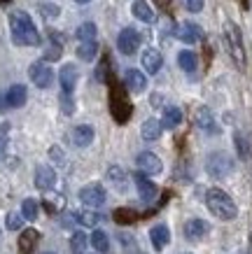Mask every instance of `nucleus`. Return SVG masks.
Returning <instances> with one entry per match:
<instances>
[{
	"mask_svg": "<svg viewBox=\"0 0 252 254\" xmlns=\"http://www.w3.org/2000/svg\"><path fill=\"white\" fill-rule=\"evenodd\" d=\"M9 31H12V40L14 45L21 47H38L40 45V33L35 28L33 19L21 9L9 12Z\"/></svg>",
	"mask_w": 252,
	"mask_h": 254,
	"instance_id": "nucleus-1",
	"label": "nucleus"
},
{
	"mask_svg": "<svg viewBox=\"0 0 252 254\" xmlns=\"http://www.w3.org/2000/svg\"><path fill=\"white\" fill-rule=\"evenodd\" d=\"M222 35H224V47L229 52L231 61L236 63L238 70H245V63H248V56H245V47H243V35H241V28H238L234 21H227L224 28H222Z\"/></svg>",
	"mask_w": 252,
	"mask_h": 254,
	"instance_id": "nucleus-2",
	"label": "nucleus"
},
{
	"mask_svg": "<svg viewBox=\"0 0 252 254\" xmlns=\"http://www.w3.org/2000/svg\"><path fill=\"white\" fill-rule=\"evenodd\" d=\"M206 205H208V210H210L215 217H220V219H224V222H231V219H236L238 217L236 203L231 200L229 193L222 191V189H208Z\"/></svg>",
	"mask_w": 252,
	"mask_h": 254,
	"instance_id": "nucleus-3",
	"label": "nucleus"
},
{
	"mask_svg": "<svg viewBox=\"0 0 252 254\" xmlns=\"http://www.w3.org/2000/svg\"><path fill=\"white\" fill-rule=\"evenodd\" d=\"M206 170L210 177L222 180V177L231 175V170H234V159H231L229 154H224V152H213L206 161Z\"/></svg>",
	"mask_w": 252,
	"mask_h": 254,
	"instance_id": "nucleus-4",
	"label": "nucleus"
},
{
	"mask_svg": "<svg viewBox=\"0 0 252 254\" xmlns=\"http://www.w3.org/2000/svg\"><path fill=\"white\" fill-rule=\"evenodd\" d=\"M80 200H82L86 208H100V205H105L107 193L100 185L91 182V185H86V187L80 189Z\"/></svg>",
	"mask_w": 252,
	"mask_h": 254,
	"instance_id": "nucleus-5",
	"label": "nucleus"
},
{
	"mask_svg": "<svg viewBox=\"0 0 252 254\" xmlns=\"http://www.w3.org/2000/svg\"><path fill=\"white\" fill-rule=\"evenodd\" d=\"M28 77L33 79V84L38 86V89H49L54 82V72L45 61H35L28 68Z\"/></svg>",
	"mask_w": 252,
	"mask_h": 254,
	"instance_id": "nucleus-6",
	"label": "nucleus"
},
{
	"mask_svg": "<svg viewBox=\"0 0 252 254\" xmlns=\"http://www.w3.org/2000/svg\"><path fill=\"white\" fill-rule=\"evenodd\" d=\"M117 47H119V52L126 56L136 54L138 47H140V33H138L136 28H131V26L122 28V33L117 35Z\"/></svg>",
	"mask_w": 252,
	"mask_h": 254,
	"instance_id": "nucleus-7",
	"label": "nucleus"
},
{
	"mask_svg": "<svg viewBox=\"0 0 252 254\" xmlns=\"http://www.w3.org/2000/svg\"><path fill=\"white\" fill-rule=\"evenodd\" d=\"M136 163H138V170L145 173V175H159L161 170H164L161 159L157 154H152V152H140L138 159H136Z\"/></svg>",
	"mask_w": 252,
	"mask_h": 254,
	"instance_id": "nucleus-8",
	"label": "nucleus"
},
{
	"mask_svg": "<svg viewBox=\"0 0 252 254\" xmlns=\"http://www.w3.org/2000/svg\"><path fill=\"white\" fill-rule=\"evenodd\" d=\"M133 180H136V187H138V196L145 200V203H152V200L159 196V187L154 185L152 180H147L145 173H138V175H133Z\"/></svg>",
	"mask_w": 252,
	"mask_h": 254,
	"instance_id": "nucleus-9",
	"label": "nucleus"
},
{
	"mask_svg": "<svg viewBox=\"0 0 252 254\" xmlns=\"http://www.w3.org/2000/svg\"><path fill=\"white\" fill-rule=\"evenodd\" d=\"M210 231V224L203 222V219H189V222L184 224V238L189 240V243H199L203 240Z\"/></svg>",
	"mask_w": 252,
	"mask_h": 254,
	"instance_id": "nucleus-10",
	"label": "nucleus"
},
{
	"mask_svg": "<svg viewBox=\"0 0 252 254\" xmlns=\"http://www.w3.org/2000/svg\"><path fill=\"white\" fill-rule=\"evenodd\" d=\"M68 138L75 147H89L93 142V138H96V133H93V128L89 124H80V126H75L68 133Z\"/></svg>",
	"mask_w": 252,
	"mask_h": 254,
	"instance_id": "nucleus-11",
	"label": "nucleus"
},
{
	"mask_svg": "<svg viewBox=\"0 0 252 254\" xmlns=\"http://www.w3.org/2000/svg\"><path fill=\"white\" fill-rule=\"evenodd\" d=\"M177 40H182L184 45H194V42H199L203 38V31H201V26H196L194 21H184L180 28L175 31Z\"/></svg>",
	"mask_w": 252,
	"mask_h": 254,
	"instance_id": "nucleus-12",
	"label": "nucleus"
},
{
	"mask_svg": "<svg viewBox=\"0 0 252 254\" xmlns=\"http://www.w3.org/2000/svg\"><path fill=\"white\" fill-rule=\"evenodd\" d=\"M124 84H126V89L133 93H143L147 89V77L145 72H140V70H126L124 72Z\"/></svg>",
	"mask_w": 252,
	"mask_h": 254,
	"instance_id": "nucleus-13",
	"label": "nucleus"
},
{
	"mask_svg": "<svg viewBox=\"0 0 252 254\" xmlns=\"http://www.w3.org/2000/svg\"><path fill=\"white\" fill-rule=\"evenodd\" d=\"M56 185V173H54L52 166H38L35 170V187L40 191H49Z\"/></svg>",
	"mask_w": 252,
	"mask_h": 254,
	"instance_id": "nucleus-14",
	"label": "nucleus"
},
{
	"mask_svg": "<svg viewBox=\"0 0 252 254\" xmlns=\"http://www.w3.org/2000/svg\"><path fill=\"white\" fill-rule=\"evenodd\" d=\"M59 79H61L63 93H73V89L77 86V79H80V70H77V65H73V63L63 65L61 72H59Z\"/></svg>",
	"mask_w": 252,
	"mask_h": 254,
	"instance_id": "nucleus-15",
	"label": "nucleus"
},
{
	"mask_svg": "<svg viewBox=\"0 0 252 254\" xmlns=\"http://www.w3.org/2000/svg\"><path fill=\"white\" fill-rule=\"evenodd\" d=\"M140 61H143L145 72L157 75V72L161 70V65H164V56H161L157 49H145V52H143V56H140Z\"/></svg>",
	"mask_w": 252,
	"mask_h": 254,
	"instance_id": "nucleus-16",
	"label": "nucleus"
},
{
	"mask_svg": "<svg viewBox=\"0 0 252 254\" xmlns=\"http://www.w3.org/2000/svg\"><path fill=\"white\" fill-rule=\"evenodd\" d=\"M150 238H152L154 250L161 252V250L170 243V231H168L166 224H157V226H152V231H150Z\"/></svg>",
	"mask_w": 252,
	"mask_h": 254,
	"instance_id": "nucleus-17",
	"label": "nucleus"
},
{
	"mask_svg": "<svg viewBox=\"0 0 252 254\" xmlns=\"http://www.w3.org/2000/svg\"><path fill=\"white\" fill-rule=\"evenodd\" d=\"M161 131H164V126H161L159 119H145V122H143V126H140V135H143V140H147V142L159 140L161 138Z\"/></svg>",
	"mask_w": 252,
	"mask_h": 254,
	"instance_id": "nucleus-18",
	"label": "nucleus"
},
{
	"mask_svg": "<svg viewBox=\"0 0 252 254\" xmlns=\"http://www.w3.org/2000/svg\"><path fill=\"white\" fill-rule=\"evenodd\" d=\"M40 240V231H35V229H26V231L19 236V252L21 254H33V250H35V245H38Z\"/></svg>",
	"mask_w": 252,
	"mask_h": 254,
	"instance_id": "nucleus-19",
	"label": "nucleus"
},
{
	"mask_svg": "<svg viewBox=\"0 0 252 254\" xmlns=\"http://www.w3.org/2000/svg\"><path fill=\"white\" fill-rule=\"evenodd\" d=\"M5 96H7L9 108H23V105H26V98H28V91H26L23 84H12Z\"/></svg>",
	"mask_w": 252,
	"mask_h": 254,
	"instance_id": "nucleus-20",
	"label": "nucleus"
},
{
	"mask_svg": "<svg viewBox=\"0 0 252 254\" xmlns=\"http://www.w3.org/2000/svg\"><path fill=\"white\" fill-rule=\"evenodd\" d=\"M196 126L206 133H217V124H215V117L208 108H199L196 110Z\"/></svg>",
	"mask_w": 252,
	"mask_h": 254,
	"instance_id": "nucleus-21",
	"label": "nucleus"
},
{
	"mask_svg": "<svg viewBox=\"0 0 252 254\" xmlns=\"http://www.w3.org/2000/svg\"><path fill=\"white\" fill-rule=\"evenodd\" d=\"M182 122V110L175 108V105H168L164 108V119H161V126L164 128H175Z\"/></svg>",
	"mask_w": 252,
	"mask_h": 254,
	"instance_id": "nucleus-22",
	"label": "nucleus"
},
{
	"mask_svg": "<svg viewBox=\"0 0 252 254\" xmlns=\"http://www.w3.org/2000/svg\"><path fill=\"white\" fill-rule=\"evenodd\" d=\"M112 112H115V117L119 119V122H126L129 115H131V105L126 103V98L119 96V91L112 93Z\"/></svg>",
	"mask_w": 252,
	"mask_h": 254,
	"instance_id": "nucleus-23",
	"label": "nucleus"
},
{
	"mask_svg": "<svg viewBox=\"0 0 252 254\" xmlns=\"http://www.w3.org/2000/svg\"><path fill=\"white\" fill-rule=\"evenodd\" d=\"M131 9H133V16H136V19H140V21H145V23H152L154 21V9L147 5L145 0H136Z\"/></svg>",
	"mask_w": 252,
	"mask_h": 254,
	"instance_id": "nucleus-24",
	"label": "nucleus"
},
{
	"mask_svg": "<svg viewBox=\"0 0 252 254\" xmlns=\"http://www.w3.org/2000/svg\"><path fill=\"white\" fill-rule=\"evenodd\" d=\"M96 54H98V42L96 40L80 42V47H77V59H82V61H93Z\"/></svg>",
	"mask_w": 252,
	"mask_h": 254,
	"instance_id": "nucleus-25",
	"label": "nucleus"
},
{
	"mask_svg": "<svg viewBox=\"0 0 252 254\" xmlns=\"http://www.w3.org/2000/svg\"><path fill=\"white\" fill-rule=\"evenodd\" d=\"M177 65H180L184 72H194V70H196V65H199V59H196V54H194V52L184 49V52H180V54H177Z\"/></svg>",
	"mask_w": 252,
	"mask_h": 254,
	"instance_id": "nucleus-26",
	"label": "nucleus"
},
{
	"mask_svg": "<svg viewBox=\"0 0 252 254\" xmlns=\"http://www.w3.org/2000/svg\"><path fill=\"white\" fill-rule=\"evenodd\" d=\"M107 180H110V182H112L119 191H124V189H126V173H124L119 166H110V168H107Z\"/></svg>",
	"mask_w": 252,
	"mask_h": 254,
	"instance_id": "nucleus-27",
	"label": "nucleus"
},
{
	"mask_svg": "<svg viewBox=\"0 0 252 254\" xmlns=\"http://www.w3.org/2000/svg\"><path fill=\"white\" fill-rule=\"evenodd\" d=\"M91 247L96 250V252H100V254H107V250H110V240H107V233L100 231V229H96V231L91 233Z\"/></svg>",
	"mask_w": 252,
	"mask_h": 254,
	"instance_id": "nucleus-28",
	"label": "nucleus"
},
{
	"mask_svg": "<svg viewBox=\"0 0 252 254\" xmlns=\"http://www.w3.org/2000/svg\"><path fill=\"white\" fill-rule=\"evenodd\" d=\"M73 215H75V219L82 224V226H96V224L100 222V215L98 212H93L91 208L89 210H77V212H73Z\"/></svg>",
	"mask_w": 252,
	"mask_h": 254,
	"instance_id": "nucleus-29",
	"label": "nucleus"
},
{
	"mask_svg": "<svg viewBox=\"0 0 252 254\" xmlns=\"http://www.w3.org/2000/svg\"><path fill=\"white\" fill-rule=\"evenodd\" d=\"M96 33H98L96 23L84 21L82 26H80V28L75 31V35H77V40H80V42H89V40H96Z\"/></svg>",
	"mask_w": 252,
	"mask_h": 254,
	"instance_id": "nucleus-30",
	"label": "nucleus"
},
{
	"mask_svg": "<svg viewBox=\"0 0 252 254\" xmlns=\"http://www.w3.org/2000/svg\"><path fill=\"white\" fill-rule=\"evenodd\" d=\"M86 245H89V236L82 231L73 233V238H70V250L75 254H84L86 252Z\"/></svg>",
	"mask_w": 252,
	"mask_h": 254,
	"instance_id": "nucleus-31",
	"label": "nucleus"
},
{
	"mask_svg": "<svg viewBox=\"0 0 252 254\" xmlns=\"http://www.w3.org/2000/svg\"><path fill=\"white\" fill-rule=\"evenodd\" d=\"M234 142H236L238 156H241V159H250V142H248V138H245L243 133H236V135H234Z\"/></svg>",
	"mask_w": 252,
	"mask_h": 254,
	"instance_id": "nucleus-32",
	"label": "nucleus"
},
{
	"mask_svg": "<svg viewBox=\"0 0 252 254\" xmlns=\"http://www.w3.org/2000/svg\"><path fill=\"white\" fill-rule=\"evenodd\" d=\"M21 215L26 217V219L35 222V219H38V203H35L33 198H26L21 203Z\"/></svg>",
	"mask_w": 252,
	"mask_h": 254,
	"instance_id": "nucleus-33",
	"label": "nucleus"
},
{
	"mask_svg": "<svg viewBox=\"0 0 252 254\" xmlns=\"http://www.w3.org/2000/svg\"><path fill=\"white\" fill-rule=\"evenodd\" d=\"M23 219H26V217L19 215V212H9L7 219H5V226H7L9 231H19L23 226Z\"/></svg>",
	"mask_w": 252,
	"mask_h": 254,
	"instance_id": "nucleus-34",
	"label": "nucleus"
},
{
	"mask_svg": "<svg viewBox=\"0 0 252 254\" xmlns=\"http://www.w3.org/2000/svg\"><path fill=\"white\" fill-rule=\"evenodd\" d=\"M45 208L49 210L52 215L61 212V210H63V198H61V196H47V198H45Z\"/></svg>",
	"mask_w": 252,
	"mask_h": 254,
	"instance_id": "nucleus-35",
	"label": "nucleus"
},
{
	"mask_svg": "<svg viewBox=\"0 0 252 254\" xmlns=\"http://www.w3.org/2000/svg\"><path fill=\"white\" fill-rule=\"evenodd\" d=\"M61 59V42L56 40L45 49V61H59Z\"/></svg>",
	"mask_w": 252,
	"mask_h": 254,
	"instance_id": "nucleus-36",
	"label": "nucleus"
},
{
	"mask_svg": "<svg viewBox=\"0 0 252 254\" xmlns=\"http://www.w3.org/2000/svg\"><path fill=\"white\" fill-rule=\"evenodd\" d=\"M133 215H136L133 210H124V208H119V210L115 212V222H117V224H124V222L131 224V222H136V219H138V217H133Z\"/></svg>",
	"mask_w": 252,
	"mask_h": 254,
	"instance_id": "nucleus-37",
	"label": "nucleus"
},
{
	"mask_svg": "<svg viewBox=\"0 0 252 254\" xmlns=\"http://www.w3.org/2000/svg\"><path fill=\"white\" fill-rule=\"evenodd\" d=\"M49 159H52L54 163H56V166H63V163H66V154H63V149L61 147H49Z\"/></svg>",
	"mask_w": 252,
	"mask_h": 254,
	"instance_id": "nucleus-38",
	"label": "nucleus"
},
{
	"mask_svg": "<svg viewBox=\"0 0 252 254\" xmlns=\"http://www.w3.org/2000/svg\"><path fill=\"white\" fill-rule=\"evenodd\" d=\"M7 140H9V124H0V154L5 152V147H7Z\"/></svg>",
	"mask_w": 252,
	"mask_h": 254,
	"instance_id": "nucleus-39",
	"label": "nucleus"
},
{
	"mask_svg": "<svg viewBox=\"0 0 252 254\" xmlns=\"http://www.w3.org/2000/svg\"><path fill=\"white\" fill-rule=\"evenodd\" d=\"M203 2H206V0H182L184 9H187V12H191V14L201 12V9H203Z\"/></svg>",
	"mask_w": 252,
	"mask_h": 254,
	"instance_id": "nucleus-40",
	"label": "nucleus"
},
{
	"mask_svg": "<svg viewBox=\"0 0 252 254\" xmlns=\"http://www.w3.org/2000/svg\"><path fill=\"white\" fill-rule=\"evenodd\" d=\"M59 12H61V9L56 7V5H42V7H40V14L45 16V19H56Z\"/></svg>",
	"mask_w": 252,
	"mask_h": 254,
	"instance_id": "nucleus-41",
	"label": "nucleus"
},
{
	"mask_svg": "<svg viewBox=\"0 0 252 254\" xmlns=\"http://www.w3.org/2000/svg\"><path fill=\"white\" fill-rule=\"evenodd\" d=\"M61 108L66 115H73V110H75V105H73V98H70L68 93H63L61 96Z\"/></svg>",
	"mask_w": 252,
	"mask_h": 254,
	"instance_id": "nucleus-42",
	"label": "nucleus"
},
{
	"mask_svg": "<svg viewBox=\"0 0 252 254\" xmlns=\"http://www.w3.org/2000/svg\"><path fill=\"white\" fill-rule=\"evenodd\" d=\"M5 108H9V105H7V96H5V93H0V112H2Z\"/></svg>",
	"mask_w": 252,
	"mask_h": 254,
	"instance_id": "nucleus-43",
	"label": "nucleus"
},
{
	"mask_svg": "<svg viewBox=\"0 0 252 254\" xmlns=\"http://www.w3.org/2000/svg\"><path fill=\"white\" fill-rule=\"evenodd\" d=\"M154 2H157L159 7H168V5H170V0H154Z\"/></svg>",
	"mask_w": 252,
	"mask_h": 254,
	"instance_id": "nucleus-44",
	"label": "nucleus"
},
{
	"mask_svg": "<svg viewBox=\"0 0 252 254\" xmlns=\"http://www.w3.org/2000/svg\"><path fill=\"white\" fill-rule=\"evenodd\" d=\"M75 2H80V5H86V2H91V0H75Z\"/></svg>",
	"mask_w": 252,
	"mask_h": 254,
	"instance_id": "nucleus-45",
	"label": "nucleus"
},
{
	"mask_svg": "<svg viewBox=\"0 0 252 254\" xmlns=\"http://www.w3.org/2000/svg\"><path fill=\"white\" fill-rule=\"evenodd\" d=\"M250 250H252V236H250Z\"/></svg>",
	"mask_w": 252,
	"mask_h": 254,
	"instance_id": "nucleus-46",
	"label": "nucleus"
},
{
	"mask_svg": "<svg viewBox=\"0 0 252 254\" xmlns=\"http://www.w3.org/2000/svg\"><path fill=\"white\" fill-rule=\"evenodd\" d=\"M45 254H56V252H45Z\"/></svg>",
	"mask_w": 252,
	"mask_h": 254,
	"instance_id": "nucleus-47",
	"label": "nucleus"
},
{
	"mask_svg": "<svg viewBox=\"0 0 252 254\" xmlns=\"http://www.w3.org/2000/svg\"><path fill=\"white\" fill-rule=\"evenodd\" d=\"M187 254H189V252H187Z\"/></svg>",
	"mask_w": 252,
	"mask_h": 254,
	"instance_id": "nucleus-48",
	"label": "nucleus"
}]
</instances>
